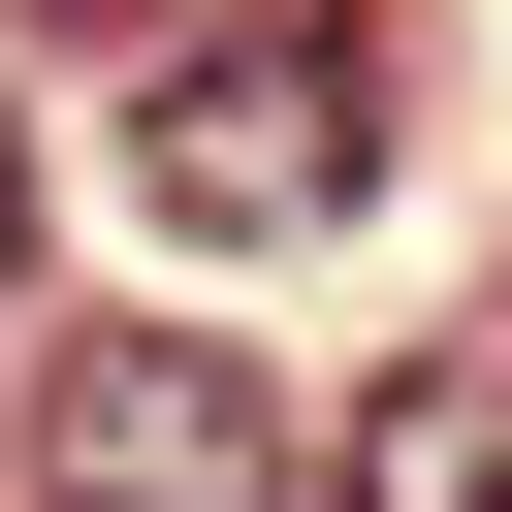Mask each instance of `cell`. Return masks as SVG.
<instances>
[{
  "instance_id": "cell-1",
  "label": "cell",
  "mask_w": 512,
  "mask_h": 512,
  "mask_svg": "<svg viewBox=\"0 0 512 512\" xmlns=\"http://www.w3.org/2000/svg\"><path fill=\"white\" fill-rule=\"evenodd\" d=\"M32 512H288V384L192 320H32Z\"/></svg>"
},
{
  "instance_id": "cell-2",
  "label": "cell",
  "mask_w": 512,
  "mask_h": 512,
  "mask_svg": "<svg viewBox=\"0 0 512 512\" xmlns=\"http://www.w3.org/2000/svg\"><path fill=\"white\" fill-rule=\"evenodd\" d=\"M128 160H160V224H192V256H288V224H352V192H384V64H352V32H192Z\"/></svg>"
},
{
  "instance_id": "cell-3",
  "label": "cell",
  "mask_w": 512,
  "mask_h": 512,
  "mask_svg": "<svg viewBox=\"0 0 512 512\" xmlns=\"http://www.w3.org/2000/svg\"><path fill=\"white\" fill-rule=\"evenodd\" d=\"M320 512H512V352H384V416L320 448Z\"/></svg>"
},
{
  "instance_id": "cell-4",
  "label": "cell",
  "mask_w": 512,
  "mask_h": 512,
  "mask_svg": "<svg viewBox=\"0 0 512 512\" xmlns=\"http://www.w3.org/2000/svg\"><path fill=\"white\" fill-rule=\"evenodd\" d=\"M0 256H32V128H0Z\"/></svg>"
}]
</instances>
